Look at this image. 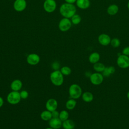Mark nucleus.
<instances>
[{"instance_id":"obj_31","label":"nucleus","mask_w":129,"mask_h":129,"mask_svg":"<svg viewBox=\"0 0 129 129\" xmlns=\"http://www.w3.org/2000/svg\"><path fill=\"white\" fill-rule=\"evenodd\" d=\"M51 114H52V117H58L59 112L58 111H57L56 110H55L52 111Z\"/></svg>"},{"instance_id":"obj_5","label":"nucleus","mask_w":129,"mask_h":129,"mask_svg":"<svg viewBox=\"0 0 129 129\" xmlns=\"http://www.w3.org/2000/svg\"><path fill=\"white\" fill-rule=\"evenodd\" d=\"M117 66L122 69H126L129 67V56L124 54H120L117 58Z\"/></svg>"},{"instance_id":"obj_33","label":"nucleus","mask_w":129,"mask_h":129,"mask_svg":"<svg viewBox=\"0 0 129 129\" xmlns=\"http://www.w3.org/2000/svg\"><path fill=\"white\" fill-rule=\"evenodd\" d=\"M65 1L67 2V3L69 4H74V3L76 2L77 0H65Z\"/></svg>"},{"instance_id":"obj_13","label":"nucleus","mask_w":129,"mask_h":129,"mask_svg":"<svg viewBox=\"0 0 129 129\" xmlns=\"http://www.w3.org/2000/svg\"><path fill=\"white\" fill-rule=\"evenodd\" d=\"M26 7V2L25 0H16L14 4L15 10L18 12L23 11Z\"/></svg>"},{"instance_id":"obj_37","label":"nucleus","mask_w":129,"mask_h":129,"mask_svg":"<svg viewBox=\"0 0 129 129\" xmlns=\"http://www.w3.org/2000/svg\"><path fill=\"white\" fill-rule=\"evenodd\" d=\"M127 8H128V9L129 10V1H128V3H127Z\"/></svg>"},{"instance_id":"obj_23","label":"nucleus","mask_w":129,"mask_h":129,"mask_svg":"<svg viewBox=\"0 0 129 129\" xmlns=\"http://www.w3.org/2000/svg\"><path fill=\"white\" fill-rule=\"evenodd\" d=\"M105 67H106L103 63L99 62H97L94 63L93 65L94 70L96 72H98V73H102L103 71L104 70Z\"/></svg>"},{"instance_id":"obj_18","label":"nucleus","mask_w":129,"mask_h":129,"mask_svg":"<svg viewBox=\"0 0 129 129\" xmlns=\"http://www.w3.org/2000/svg\"><path fill=\"white\" fill-rule=\"evenodd\" d=\"M100 58V54L97 52H94L90 54L89 56V61L90 63L94 64L99 61Z\"/></svg>"},{"instance_id":"obj_1","label":"nucleus","mask_w":129,"mask_h":129,"mask_svg":"<svg viewBox=\"0 0 129 129\" xmlns=\"http://www.w3.org/2000/svg\"><path fill=\"white\" fill-rule=\"evenodd\" d=\"M60 13L64 18H72L76 13V8L72 4L65 3L62 4L60 8Z\"/></svg>"},{"instance_id":"obj_11","label":"nucleus","mask_w":129,"mask_h":129,"mask_svg":"<svg viewBox=\"0 0 129 129\" xmlns=\"http://www.w3.org/2000/svg\"><path fill=\"white\" fill-rule=\"evenodd\" d=\"M48 121L49 126L54 129H59L62 127V121L58 117H52Z\"/></svg>"},{"instance_id":"obj_9","label":"nucleus","mask_w":129,"mask_h":129,"mask_svg":"<svg viewBox=\"0 0 129 129\" xmlns=\"http://www.w3.org/2000/svg\"><path fill=\"white\" fill-rule=\"evenodd\" d=\"M40 60V56L36 53H30L26 58L27 62L31 66L37 64L39 62Z\"/></svg>"},{"instance_id":"obj_20","label":"nucleus","mask_w":129,"mask_h":129,"mask_svg":"<svg viewBox=\"0 0 129 129\" xmlns=\"http://www.w3.org/2000/svg\"><path fill=\"white\" fill-rule=\"evenodd\" d=\"M82 98L83 100L86 102H90L93 100V95L90 92H85L82 94Z\"/></svg>"},{"instance_id":"obj_7","label":"nucleus","mask_w":129,"mask_h":129,"mask_svg":"<svg viewBox=\"0 0 129 129\" xmlns=\"http://www.w3.org/2000/svg\"><path fill=\"white\" fill-rule=\"evenodd\" d=\"M72 26V22L69 18H64L62 19L59 23L58 27L59 29L63 32L69 30Z\"/></svg>"},{"instance_id":"obj_25","label":"nucleus","mask_w":129,"mask_h":129,"mask_svg":"<svg viewBox=\"0 0 129 129\" xmlns=\"http://www.w3.org/2000/svg\"><path fill=\"white\" fill-rule=\"evenodd\" d=\"M60 71L63 76H69L72 72L71 69L68 66H63L60 69Z\"/></svg>"},{"instance_id":"obj_27","label":"nucleus","mask_w":129,"mask_h":129,"mask_svg":"<svg viewBox=\"0 0 129 129\" xmlns=\"http://www.w3.org/2000/svg\"><path fill=\"white\" fill-rule=\"evenodd\" d=\"M110 44H111V45L112 47H113L114 48H116V47H118L120 45V41L117 38H113V39H111Z\"/></svg>"},{"instance_id":"obj_10","label":"nucleus","mask_w":129,"mask_h":129,"mask_svg":"<svg viewBox=\"0 0 129 129\" xmlns=\"http://www.w3.org/2000/svg\"><path fill=\"white\" fill-rule=\"evenodd\" d=\"M58 106V102L57 100L54 98H50L48 99L45 103V107L46 110L52 112L56 110Z\"/></svg>"},{"instance_id":"obj_2","label":"nucleus","mask_w":129,"mask_h":129,"mask_svg":"<svg viewBox=\"0 0 129 129\" xmlns=\"http://www.w3.org/2000/svg\"><path fill=\"white\" fill-rule=\"evenodd\" d=\"M49 77L51 83L55 86H60L63 83V75L60 70L53 71L50 73Z\"/></svg>"},{"instance_id":"obj_22","label":"nucleus","mask_w":129,"mask_h":129,"mask_svg":"<svg viewBox=\"0 0 129 129\" xmlns=\"http://www.w3.org/2000/svg\"><path fill=\"white\" fill-rule=\"evenodd\" d=\"M77 105V101L76 99L71 98L69 99L66 103V107L68 110L74 109Z\"/></svg>"},{"instance_id":"obj_15","label":"nucleus","mask_w":129,"mask_h":129,"mask_svg":"<svg viewBox=\"0 0 129 129\" xmlns=\"http://www.w3.org/2000/svg\"><path fill=\"white\" fill-rule=\"evenodd\" d=\"M77 6L81 9H86L88 8L90 5L89 0H77Z\"/></svg>"},{"instance_id":"obj_35","label":"nucleus","mask_w":129,"mask_h":129,"mask_svg":"<svg viewBox=\"0 0 129 129\" xmlns=\"http://www.w3.org/2000/svg\"><path fill=\"white\" fill-rule=\"evenodd\" d=\"M126 96H127V99L129 100V91L127 92V94H126Z\"/></svg>"},{"instance_id":"obj_30","label":"nucleus","mask_w":129,"mask_h":129,"mask_svg":"<svg viewBox=\"0 0 129 129\" xmlns=\"http://www.w3.org/2000/svg\"><path fill=\"white\" fill-rule=\"evenodd\" d=\"M122 54L129 56V46H126L124 47L122 51Z\"/></svg>"},{"instance_id":"obj_6","label":"nucleus","mask_w":129,"mask_h":129,"mask_svg":"<svg viewBox=\"0 0 129 129\" xmlns=\"http://www.w3.org/2000/svg\"><path fill=\"white\" fill-rule=\"evenodd\" d=\"M104 76L101 73H94L90 77L91 83L94 85H99L103 81Z\"/></svg>"},{"instance_id":"obj_3","label":"nucleus","mask_w":129,"mask_h":129,"mask_svg":"<svg viewBox=\"0 0 129 129\" xmlns=\"http://www.w3.org/2000/svg\"><path fill=\"white\" fill-rule=\"evenodd\" d=\"M69 94L71 98L77 99L82 94V90L80 86L77 84H72L69 88Z\"/></svg>"},{"instance_id":"obj_24","label":"nucleus","mask_w":129,"mask_h":129,"mask_svg":"<svg viewBox=\"0 0 129 129\" xmlns=\"http://www.w3.org/2000/svg\"><path fill=\"white\" fill-rule=\"evenodd\" d=\"M69 113L68 111L66 110H62L59 112L58 118L62 121H63L68 119H69Z\"/></svg>"},{"instance_id":"obj_4","label":"nucleus","mask_w":129,"mask_h":129,"mask_svg":"<svg viewBox=\"0 0 129 129\" xmlns=\"http://www.w3.org/2000/svg\"><path fill=\"white\" fill-rule=\"evenodd\" d=\"M21 100L20 92L19 91H12L8 93L7 96V102L11 105L18 104Z\"/></svg>"},{"instance_id":"obj_28","label":"nucleus","mask_w":129,"mask_h":129,"mask_svg":"<svg viewBox=\"0 0 129 129\" xmlns=\"http://www.w3.org/2000/svg\"><path fill=\"white\" fill-rule=\"evenodd\" d=\"M60 67V64L59 62L57 61H53L51 64V68L53 71H56L59 70Z\"/></svg>"},{"instance_id":"obj_8","label":"nucleus","mask_w":129,"mask_h":129,"mask_svg":"<svg viewBox=\"0 0 129 129\" xmlns=\"http://www.w3.org/2000/svg\"><path fill=\"white\" fill-rule=\"evenodd\" d=\"M43 7L46 12L51 13L55 10L56 4L54 0H45L44 3Z\"/></svg>"},{"instance_id":"obj_21","label":"nucleus","mask_w":129,"mask_h":129,"mask_svg":"<svg viewBox=\"0 0 129 129\" xmlns=\"http://www.w3.org/2000/svg\"><path fill=\"white\" fill-rule=\"evenodd\" d=\"M52 117L51 112L47 110L43 111L40 114V118L44 121H49Z\"/></svg>"},{"instance_id":"obj_19","label":"nucleus","mask_w":129,"mask_h":129,"mask_svg":"<svg viewBox=\"0 0 129 129\" xmlns=\"http://www.w3.org/2000/svg\"><path fill=\"white\" fill-rule=\"evenodd\" d=\"M118 11V7L115 4H112L110 5L107 9V13L111 16L115 15Z\"/></svg>"},{"instance_id":"obj_12","label":"nucleus","mask_w":129,"mask_h":129,"mask_svg":"<svg viewBox=\"0 0 129 129\" xmlns=\"http://www.w3.org/2000/svg\"><path fill=\"white\" fill-rule=\"evenodd\" d=\"M98 40L101 45L103 46H107L110 43L111 38L108 35L102 33L99 35Z\"/></svg>"},{"instance_id":"obj_26","label":"nucleus","mask_w":129,"mask_h":129,"mask_svg":"<svg viewBox=\"0 0 129 129\" xmlns=\"http://www.w3.org/2000/svg\"><path fill=\"white\" fill-rule=\"evenodd\" d=\"M81 21V17L78 14H75L71 18V22L74 25L79 24Z\"/></svg>"},{"instance_id":"obj_14","label":"nucleus","mask_w":129,"mask_h":129,"mask_svg":"<svg viewBox=\"0 0 129 129\" xmlns=\"http://www.w3.org/2000/svg\"><path fill=\"white\" fill-rule=\"evenodd\" d=\"M22 86L23 83L20 80L15 79L11 82L10 84V88L12 91H19L22 88Z\"/></svg>"},{"instance_id":"obj_17","label":"nucleus","mask_w":129,"mask_h":129,"mask_svg":"<svg viewBox=\"0 0 129 129\" xmlns=\"http://www.w3.org/2000/svg\"><path fill=\"white\" fill-rule=\"evenodd\" d=\"M62 127L63 129H74L75 127V124L72 120L68 119L62 121Z\"/></svg>"},{"instance_id":"obj_34","label":"nucleus","mask_w":129,"mask_h":129,"mask_svg":"<svg viewBox=\"0 0 129 129\" xmlns=\"http://www.w3.org/2000/svg\"><path fill=\"white\" fill-rule=\"evenodd\" d=\"M92 74V73H91L90 72H89V71H87V72L85 73V76H86L87 77L90 78V76Z\"/></svg>"},{"instance_id":"obj_38","label":"nucleus","mask_w":129,"mask_h":129,"mask_svg":"<svg viewBox=\"0 0 129 129\" xmlns=\"http://www.w3.org/2000/svg\"><path fill=\"white\" fill-rule=\"evenodd\" d=\"M44 1H45V0H44Z\"/></svg>"},{"instance_id":"obj_36","label":"nucleus","mask_w":129,"mask_h":129,"mask_svg":"<svg viewBox=\"0 0 129 129\" xmlns=\"http://www.w3.org/2000/svg\"><path fill=\"white\" fill-rule=\"evenodd\" d=\"M45 129H54V128H52V127H47V128H46Z\"/></svg>"},{"instance_id":"obj_16","label":"nucleus","mask_w":129,"mask_h":129,"mask_svg":"<svg viewBox=\"0 0 129 129\" xmlns=\"http://www.w3.org/2000/svg\"><path fill=\"white\" fill-rule=\"evenodd\" d=\"M115 72V69L113 66L106 67L102 73V74L104 77H108L112 74H113Z\"/></svg>"},{"instance_id":"obj_29","label":"nucleus","mask_w":129,"mask_h":129,"mask_svg":"<svg viewBox=\"0 0 129 129\" xmlns=\"http://www.w3.org/2000/svg\"><path fill=\"white\" fill-rule=\"evenodd\" d=\"M20 96L21 98V99H26L28 98L29 96V93L26 90H22L20 92Z\"/></svg>"},{"instance_id":"obj_32","label":"nucleus","mask_w":129,"mask_h":129,"mask_svg":"<svg viewBox=\"0 0 129 129\" xmlns=\"http://www.w3.org/2000/svg\"><path fill=\"white\" fill-rule=\"evenodd\" d=\"M4 101L3 98L1 96H0V108H1L3 106V105H4Z\"/></svg>"}]
</instances>
